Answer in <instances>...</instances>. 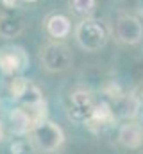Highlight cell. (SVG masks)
<instances>
[{
  "label": "cell",
  "instance_id": "6da1fadb",
  "mask_svg": "<svg viewBox=\"0 0 143 154\" xmlns=\"http://www.w3.org/2000/svg\"><path fill=\"white\" fill-rule=\"evenodd\" d=\"M65 142V134L59 125L43 120L31 131V143L41 152H56Z\"/></svg>",
  "mask_w": 143,
  "mask_h": 154
},
{
  "label": "cell",
  "instance_id": "7a4b0ae2",
  "mask_svg": "<svg viewBox=\"0 0 143 154\" xmlns=\"http://www.w3.org/2000/svg\"><path fill=\"white\" fill-rule=\"evenodd\" d=\"M75 39L79 43L81 48L95 52L99 48H102L107 41V31L106 27L97 22V20H82L77 29H75Z\"/></svg>",
  "mask_w": 143,
  "mask_h": 154
},
{
  "label": "cell",
  "instance_id": "3957f363",
  "mask_svg": "<svg viewBox=\"0 0 143 154\" xmlns=\"http://www.w3.org/2000/svg\"><path fill=\"white\" fill-rule=\"evenodd\" d=\"M72 52L70 48L61 43V41H54L48 43L43 50H41V63L48 72H63L68 70L72 66Z\"/></svg>",
  "mask_w": 143,
  "mask_h": 154
},
{
  "label": "cell",
  "instance_id": "277c9868",
  "mask_svg": "<svg viewBox=\"0 0 143 154\" xmlns=\"http://www.w3.org/2000/svg\"><path fill=\"white\" fill-rule=\"evenodd\" d=\"M95 106H97V100L93 99L91 93L84 90H77L68 97V116L77 124H84L90 120Z\"/></svg>",
  "mask_w": 143,
  "mask_h": 154
},
{
  "label": "cell",
  "instance_id": "5b68a950",
  "mask_svg": "<svg viewBox=\"0 0 143 154\" xmlns=\"http://www.w3.org/2000/svg\"><path fill=\"white\" fill-rule=\"evenodd\" d=\"M29 65V57L22 47L7 45L0 48V70L7 75H16L23 72Z\"/></svg>",
  "mask_w": 143,
  "mask_h": 154
},
{
  "label": "cell",
  "instance_id": "8992f818",
  "mask_svg": "<svg viewBox=\"0 0 143 154\" xmlns=\"http://www.w3.org/2000/svg\"><path fill=\"white\" fill-rule=\"evenodd\" d=\"M25 27V22L16 13H2L0 14V36L5 39L16 38L22 34Z\"/></svg>",
  "mask_w": 143,
  "mask_h": 154
},
{
  "label": "cell",
  "instance_id": "52a82bcc",
  "mask_svg": "<svg viewBox=\"0 0 143 154\" xmlns=\"http://www.w3.org/2000/svg\"><path fill=\"white\" fill-rule=\"evenodd\" d=\"M45 29H47V32H48V36L54 39H63L66 38L68 34H70V20H68V16H65V14H61V13H54V14H50L47 20H45Z\"/></svg>",
  "mask_w": 143,
  "mask_h": 154
},
{
  "label": "cell",
  "instance_id": "ba28073f",
  "mask_svg": "<svg viewBox=\"0 0 143 154\" xmlns=\"http://www.w3.org/2000/svg\"><path fill=\"white\" fill-rule=\"evenodd\" d=\"M118 142L125 149H138L143 143V131L138 124H125L118 133Z\"/></svg>",
  "mask_w": 143,
  "mask_h": 154
},
{
  "label": "cell",
  "instance_id": "9c48e42d",
  "mask_svg": "<svg viewBox=\"0 0 143 154\" xmlns=\"http://www.w3.org/2000/svg\"><path fill=\"white\" fill-rule=\"evenodd\" d=\"M113 122H114V111L111 109V106L106 102H97L93 113L86 124L93 129H104V127H109Z\"/></svg>",
  "mask_w": 143,
  "mask_h": 154
},
{
  "label": "cell",
  "instance_id": "30bf717a",
  "mask_svg": "<svg viewBox=\"0 0 143 154\" xmlns=\"http://www.w3.org/2000/svg\"><path fill=\"white\" fill-rule=\"evenodd\" d=\"M70 9L79 16H90L95 9V0H70Z\"/></svg>",
  "mask_w": 143,
  "mask_h": 154
},
{
  "label": "cell",
  "instance_id": "8fae6325",
  "mask_svg": "<svg viewBox=\"0 0 143 154\" xmlns=\"http://www.w3.org/2000/svg\"><path fill=\"white\" fill-rule=\"evenodd\" d=\"M0 2H2V5H4L5 9H14L20 0H0Z\"/></svg>",
  "mask_w": 143,
  "mask_h": 154
},
{
  "label": "cell",
  "instance_id": "7c38bea8",
  "mask_svg": "<svg viewBox=\"0 0 143 154\" xmlns=\"http://www.w3.org/2000/svg\"><path fill=\"white\" fill-rule=\"evenodd\" d=\"M2 136H4V127H2V122H0V142H2Z\"/></svg>",
  "mask_w": 143,
  "mask_h": 154
},
{
  "label": "cell",
  "instance_id": "4fadbf2b",
  "mask_svg": "<svg viewBox=\"0 0 143 154\" xmlns=\"http://www.w3.org/2000/svg\"><path fill=\"white\" fill-rule=\"evenodd\" d=\"M23 2H36V0H23Z\"/></svg>",
  "mask_w": 143,
  "mask_h": 154
}]
</instances>
